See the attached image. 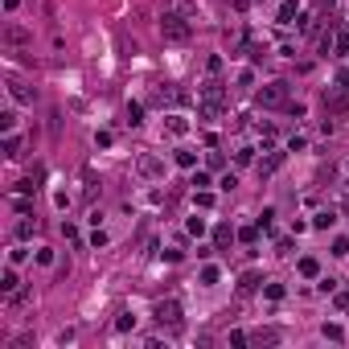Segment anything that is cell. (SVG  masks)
<instances>
[{
	"mask_svg": "<svg viewBox=\"0 0 349 349\" xmlns=\"http://www.w3.org/2000/svg\"><path fill=\"white\" fill-rule=\"evenodd\" d=\"M161 33H165V41H189V25H185L181 13H165L161 17Z\"/></svg>",
	"mask_w": 349,
	"mask_h": 349,
	"instance_id": "6da1fadb",
	"label": "cell"
},
{
	"mask_svg": "<svg viewBox=\"0 0 349 349\" xmlns=\"http://www.w3.org/2000/svg\"><path fill=\"white\" fill-rule=\"evenodd\" d=\"M345 107H349V74H341V78H337V90L325 94V111H329V115H341Z\"/></svg>",
	"mask_w": 349,
	"mask_h": 349,
	"instance_id": "7a4b0ae2",
	"label": "cell"
},
{
	"mask_svg": "<svg viewBox=\"0 0 349 349\" xmlns=\"http://www.w3.org/2000/svg\"><path fill=\"white\" fill-rule=\"evenodd\" d=\"M255 103H259V107H283V103H288V82H267V86L255 94Z\"/></svg>",
	"mask_w": 349,
	"mask_h": 349,
	"instance_id": "3957f363",
	"label": "cell"
},
{
	"mask_svg": "<svg viewBox=\"0 0 349 349\" xmlns=\"http://www.w3.org/2000/svg\"><path fill=\"white\" fill-rule=\"evenodd\" d=\"M5 45H9V49H21V45H33V33H29L25 25H17V21H9V25H5Z\"/></svg>",
	"mask_w": 349,
	"mask_h": 349,
	"instance_id": "277c9868",
	"label": "cell"
},
{
	"mask_svg": "<svg viewBox=\"0 0 349 349\" xmlns=\"http://www.w3.org/2000/svg\"><path fill=\"white\" fill-rule=\"evenodd\" d=\"M156 321L169 325V329H177L181 325V304L177 300H161V304H156Z\"/></svg>",
	"mask_w": 349,
	"mask_h": 349,
	"instance_id": "5b68a950",
	"label": "cell"
},
{
	"mask_svg": "<svg viewBox=\"0 0 349 349\" xmlns=\"http://www.w3.org/2000/svg\"><path fill=\"white\" fill-rule=\"evenodd\" d=\"M202 99H206V103H218V107H222V99H226V90H222V82H218V78H210V82L202 86Z\"/></svg>",
	"mask_w": 349,
	"mask_h": 349,
	"instance_id": "8992f818",
	"label": "cell"
},
{
	"mask_svg": "<svg viewBox=\"0 0 349 349\" xmlns=\"http://www.w3.org/2000/svg\"><path fill=\"white\" fill-rule=\"evenodd\" d=\"M17 271H5V275H0V292H5V296H17Z\"/></svg>",
	"mask_w": 349,
	"mask_h": 349,
	"instance_id": "52a82bcc",
	"label": "cell"
},
{
	"mask_svg": "<svg viewBox=\"0 0 349 349\" xmlns=\"http://www.w3.org/2000/svg\"><path fill=\"white\" fill-rule=\"evenodd\" d=\"M140 173L144 177H161V161H156V156H140Z\"/></svg>",
	"mask_w": 349,
	"mask_h": 349,
	"instance_id": "ba28073f",
	"label": "cell"
},
{
	"mask_svg": "<svg viewBox=\"0 0 349 349\" xmlns=\"http://www.w3.org/2000/svg\"><path fill=\"white\" fill-rule=\"evenodd\" d=\"M279 165H283V152H271V156H267V161L259 165V177H267V173H275Z\"/></svg>",
	"mask_w": 349,
	"mask_h": 349,
	"instance_id": "9c48e42d",
	"label": "cell"
},
{
	"mask_svg": "<svg viewBox=\"0 0 349 349\" xmlns=\"http://www.w3.org/2000/svg\"><path fill=\"white\" fill-rule=\"evenodd\" d=\"M292 17H296V0H283V5H279V21L292 25Z\"/></svg>",
	"mask_w": 349,
	"mask_h": 349,
	"instance_id": "30bf717a",
	"label": "cell"
},
{
	"mask_svg": "<svg viewBox=\"0 0 349 349\" xmlns=\"http://www.w3.org/2000/svg\"><path fill=\"white\" fill-rule=\"evenodd\" d=\"M333 222H337V218H333V210H325V214H316V218H312V226H316V230H329Z\"/></svg>",
	"mask_w": 349,
	"mask_h": 349,
	"instance_id": "8fae6325",
	"label": "cell"
},
{
	"mask_svg": "<svg viewBox=\"0 0 349 349\" xmlns=\"http://www.w3.org/2000/svg\"><path fill=\"white\" fill-rule=\"evenodd\" d=\"M230 238H234L230 226H218V230H214V242H218V246H230Z\"/></svg>",
	"mask_w": 349,
	"mask_h": 349,
	"instance_id": "7c38bea8",
	"label": "cell"
},
{
	"mask_svg": "<svg viewBox=\"0 0 349 349\" xmlns=\"http://www.w3.org/2000/svg\"><path fill=\"white\" fill-rule=\"evenodd\" d=\"M13 94H17V99H21V103H33V99H37V94H33V90H29V86H21V82H13Z\"/></svg>",
	"mask_w": 349,
	"mask_h": 349,
	"instance_id": "4fadbf2b",
	"label": "cell"
},
{
	"mask_svg": "<svg viewBox=\"0 0 349 349\" xmlns=\"http://www.w3.org/2000/svg\"><path fill=\"white\" fill-rule=\"evenodd\" d=\"M238 288H242V292H255V288H259V275H255V271H251V275H242V283H238Z\"/></svg>",
	"mask_w": 349,
	"mask_h": 349,
	"instance_id": "5bb4252c",
	"label": "cell"
},
{
	"mask_svg": "<svg viewBox=\"0 0 349 349\" xmlns=\"http://www.w3.org/2000/svg\"><path fill=\"white\" fill-rule=\"evenodd\" d=\"M316 271H321V263H316V259H300V275H316Z\"/></svg>",
	"mask_w": 349,
	"mask_h": 349,
	"instance_id": "9a60e30c",
	"label": "cell"
},
{
	"mask_svg": "<svg viewBox=\"0 0 349 349\" xmlns=\"http://www.w3.org/2000/svg\"><path fill=\"white\" fill-rule=\"evenodd\" d=\"M177 165H181V169H193L197 156H193V152H177Z\"/></svg>",
	"mask_w": 349,
	"mask_h": 349,
	"instance_id": "2e32d148",
	"label": "cell"
},
{
	"mask_svg": "<svg viewBox=\"0 0 349 349\" xmlns=\"http://www.w3.org/2000/svg\"><path fill=\"white\" fill-rule=\"evenodd\" d=\"M185 128H189V123H185V119H181V115H173V119H169V132H173V136H181V132H185Z\"/></svg>",
	"mask_w": 349,
	"mask_h": 349,
	"instance_id": "e0dca14e",
	"label": "cell"
},
{
	"mask_svg": "<svg viewBox=\"0 0 349 349\" xmlns=\"http://www.w3.org/2000/svg\"><path fill=\"white\" fill-rule=\"evenodd\" d=\"M17 152H21V140L9 136V140H5V156H17Z\"/></svg>",
	"mask_w": 349,
	"mask_h": 349,
	"instance_id": "ac0fdd59",
	"label": "cell"
},
{
	"mask_svg": "<svg viewBox=\"0 0 349 349\" xmlns=\"http://www.w3.org/2000/svg\"><path fill=\"white\" fill-rule=\"evenodd\" d=\"M333 45H337V54H349V33H337Z\"/></svg>",
	"mask_w": 349,
	"mask_h": 349,
	"instance_id": "d6986e66",
	"label": "cell"
},
{
	"mask_svg": "<svg viewBox=\"0 0 349 349\" xmlns=\"http://www.w3.org/2000/svg\"><path fill=\"white\" fill-rule=\"evenodd\" d=\"M0 128L13 132V128H17V115H13V111H5V115H0Z\"/></svg>",
	"mask_w": 349,
	"mask_h": 349,
	"instance_id": "ffe728a7",
	"label": "cell"
},
{
	"mask_svg": "<svg viewBox=\"0 0 349 349\" xmlns=\"http://www.w3.org/2000/svg\"><path fill=\"white\" fill-rule=\"evenodd\" d=\"M333 255H341V259L349 255V238H337V242H333Z\"/></svg>",
	"mask_w": 349,
	"mask_h": 349,
	"instance_id": "44dd1931",
	"label": "cell"
},
{
	"mask_svg": "<svg viewBox=\"0 0 349 349\" xmlns=\"http://www.w3.org/2000/svg\"><path fill=\"white\" fill-rule=\"evenodd\" d=\"M255 341H263V345H275V341H279V333H275V329H267V333H259Z\"/></svg>",
	"mask_w": 349,
	"mask_h": 349,
	"instance_id": "7402d4cb",
	"label": "cell"
},
{
	"mask_svg": "<svg viewBox=\"0 0 349 349\" xmlns=\"http://www.w3.org/2000/svg\"><path fill=\"white\" fill-rule=\"evenodd\" d=\"M202 283H218V267H206L202 271Z\"/></svg>",
	"mask_w": 349,
	"mask_h": 349,
	"instance_id": "603a6c76",
	"label": "cell"
},
{
	"mask_svg": "<svg viewBox=\"0 0 349 349\" xmlns=\"http://www.w3.org/2000/svg\"><path fill=\"white\" fill-rule=\"evenodd\" d=\"M325 337L329 341H341V325H325Z\"/></svg>",
	"mask_w": 349,
	"mask_h": 349,
	"instance_id": "cb8c5ba5",
	"label": "cell"
},
{
	"mask_svg": "<svg viewBox=\"0 0 349 349\" xmlns=\"http://www.w3.org/2000/svg\"><path fill=\"white\" fill-rule=\"evenodd\" d=\"M337 304H341V308H349V292H341V296H337Z\"/></svg>",
	"mask_w": 349,
	"mask_h": 349,
	"instance_id": "d4e9b609",
	"label": "cell"
}]
</instances>
